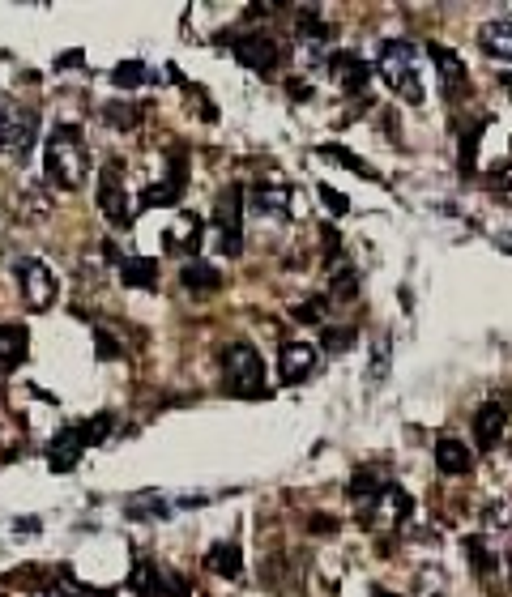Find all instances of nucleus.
<instances>
[{
	"label": "nucleus",
	"mask_w": 512,
	"mask_h": 597,
	"mask_svg": "<svg viewBox=\"0 0 512 597\" xmlns=\"http://www.w3.org/2000/svg\"><path fill=\"white\" fill-rule=\"evenodd\" d=\"M410 495L402 487H384L372 504L363 508V525H384V529H393V525H402L410 521Z\"/></svg>",
	"instance_id": "8"
},
{
	"label": "nucleus",
	"mask_w": 512,
	"mask_h": 597,
	"mask_svg": "<svg viewBox=\"0 0 512 597\" xmlns=\"http://www.w3.org/2000/svg\"><path fill=\"white\" fill-rule=\"evenodd\" d=\"M466 555H470V563H474V572L478 576H491L495 572V551L487 546V538H466Z\"/></svg>",
	"instance_id": "29"
},
{
	"label": "nucleus",
	"mask_w": 512,
	"mask_h": 597,
	"mask_svg": "<svg viewBox=\"0 0 512 597\" xmlns=\"http://www.w3.org/2000/svg\"><path fill=\"white\" fill-rule=\"evenodd\" d=\"M436 470L444 478H466L474 470V453L457 440V435H440L436 440Z\"/></svg>",
	"instance_id": "14"
},
{
	"label": "nucleus",
	"mask_w": 512,
	"mask_h": 597,
	"mask_svg": "<svg viewBox=\"0 0 512 597\" xmlns=\"http://www.w3.org/2000/svg\"><path fill=\"white\" fill-rule=\"evenodd\" d=\"M329 77H333V86H342L346 94H363V86L372 82V64H363L355 52H338L329 60Z\"/></svg>",
	"instance_id": "13"
},
{
	"label": "nucleus",
	"mask_w": 512,
	"mask_h": 597,
	"mask_svg": "<svg viewBox=\"0 0 512 597\" xmlns=\"http://www.w3.org/2000/svg\"><path fill=\"white\" fill-rule=\"evenodd\" d=\"M320 201H325V205H329V214H338V218L350 209V201L342 197V192H338V188H325V184H320Z\"/></svg>",
	"instance_id": "38"
},
{
	"label": "nucleus",
	"mask_w": 512,
	"mask_h": 597,
	"mask_svg": "<svg viewBox=\"0 0 512 597\" xmlns=\"http://www.w3.org/2000/svg\"><path fill=\"white\" fill-rule=\"evenodd\" d=\"M111 82H116L120 90H137V86L154 82V73H150L141 60H124V64H116V69H111Z\"/></svg>",
	"instance_id": "27"
},
{
	"label": "nucleus",
	"mask_w": 512,
	"mask_h": 597,
	"mask_svg": "<svg viewBox=\"0 0 512 597\" xmlns=\"http://www.w3.org/2000/svg\"><path fill=\"white\" fill-rule=\"evenodd\" d=\"M384 487H393V482L384 478V470H376V465H359V470L350 474V495H355L363 508L372 504V499H376Z\"/></svg>",
	"instance_id": "23"
},
{
	"label": "nucleus",
	"mask_w": 512,
	"mask_h": 597,
	"mask_svg": "<svg viewBox=\"0 0 512 597\" xmlns=\"http://www.w3.org/2000/svg\"><path fill=\"white\" fill-rule=\"evenodd\" d=\"M180 278H184L188 290H218L222 286V273L214 265H205V261H184Z\"/></svg>",
	"instance_id": "25"
},
{
	"label": "nucleus",
	"mask_w": 512,
	"mask_h": 597,
	"mask_svg": "<svg viewBox=\"0 0 512 597\" xmlns=\"http://www.w3.org/2000/svg\"><path fill=\"white\" fill-rule=\"evenodd\" d=\"M419 597H444V580H440L436 568L419 576Z\"/></svg>",
	"instance_id": "37"
},
{
	"label": "nucleus",
	"mask_w": 512,
	"mask_h": 597,
	"mask_svg": "<svg viewBox=\"0 0 512 597\" xmlns=\"http://www.w3.org/2000/svg\"><path fill=\"white\" fill-rule=\"evenodd\" d=\"M116 273H120L124 286H137V290H154L158 286V265L146 261V256H120Z\"/></svg>",
	"instance_id": "22"
},
{
	"label": "nucleus",
	"mask_w": 512,
	"mask_h": 597,
	"mask_svg": "<svg viewBox=\"0 0 512 597\" xmlns=\"http://www.w3.org/2000/svg\"><path fill=\"white\" fill-rule=\"evenodd\" d=\"M483 124H487V120H474V124L466 128V137H461V175L474 171V150H478V137H483Z\"/></svg>",
	"instance_id": "31"
},
{
	"label": "nucleus",
	"mask_w": 512,
	"mask_h": 597,
	"mask_svg": "<svg viewBox=\"0 0 512 597\" xmlns=\"http://www.w3.org/2000/svg\"><path fill=\"white\" fill-rule=\"evenodd\" d=\"M295 18H299V39H308V43H325V39L333 35L329 22L320 18V9H312V5L295 9Z\"/></svg>",
	"instance_id": "26"
},
{
	"label": "nucleus",
	"mask_w": 512,
	"mask_h": 597,
	"mask_svg": "<svg viewBox=\"0 0 512 597\" xmlns=\"http://www.w3.org/2000/svg\"><path fill=\"white\" fill-rule=\"evenodd\" d=\"M316 154H320V158H329V163H342L346 171H355V175H363V180H376V171L367 167V163H363L359 154H350L346 145H320Z\"/></svg>",
	"instance_id": "28"
},
{
	"label": "nucleus",
	"mask_w": 512,
	"mask_h": 597,
	"mask_svg": "<svg viewBox=\"0 0 512 597\" xmlns=\"http://www.w3.org/2000/svg\"><path fill=\"white\" fill-rule=\"evenodd\" d=\"M201 231H205V222L197 214H175V222L167 227V252L192 256V252L201 248Z\"/></svg>",
	"instance_id": "16"
},
{
	"label": "nucleus",
	"mask_w": 512,
	"mask_h": 597,
	"mask_svg": "<svg viewBox=\"0 0 512 597\" xmlns=\"http://www.w3.org/2000/svg\"><path fill=\"white\" fill-rule=\"evenodd\" d=\"M35 137H39V111H35V107H18V111L9 107L5 150L18 158V163H26V154H30V145H35Z\"/></svg>",
	"instance_id": "10"
},
{
	"label": "nucleus",
	"mask_w": 512,
	"mask_h": 597,
	"mask_svg": "<svg viewBox=\"0 0 512 597\" xmlns=\"http://www.w3.org/2000/svg\"><path fill=\"white\" fill-rule=\"evenodd\" d=\"M86 171H90V145L82 141V133H77L73 124L52 128V137L43 145V175L56 188L73 192L86 184Z\"/></svg>",
	"instance_id": "1"
},
{
	"label": "nucleus",
	"mask_w": 512,
	"mask_h": 597,
	"mask_svg": "<svg viewBox=\"0 0 512 597\" xmlns=\"http://www.w3.org/2000/svg\"><path fill=\"white\" fill-rule=\"evenodd\" d=\"M13 444H18V440H13V431L0 427V457H9V453H13Z\"/></svg>",
	"instance_id": "41"
},
{
	"label": "nucleus",
	"mask_w": 512,
	"mask_h": 597,
	"mask_svg": "<svg viewBox=\"0 0 512 597\" xmlns=\"http://www.w3.org/2000/svg\"><path fill=\"white\" fill-rule=\"evenodd\" d=\"M478 43H483L487 56L512 60V22H487L483 30H478Z\"/></svg>",
	"instance_id": "24"
},
{
	"label": "nucleus",
	"mask_w": 512,
	"mask_h": 597,
	"mask_svg": "<svg viewBox=\"0 0 512 597\" xmlns=\"http://www.w3.org/2000/svg\"><path fill=\"white\" fill-rule=\"evenodd\" d=\"M18 286H22V295H26V303L35 312H47L56 303V278H52V269H47L39 256H22V261H18Z\"/></svg>",
	"instance_id": "7"
},
{
	"label": "nucleus",
	"mask_w": 512,
	"mask_h": 597,
	"mask_svg": "<svg viewBox=\"0 0 512 597\" xmlns=\"http://www.w3.org/2000/svg\"><path fill=\"white\" fill-rule=\"evenodd\" d=\"M94 346H99V359H116V354H120V346L116 342H111V333H94Z\"/></svg>",
	"instance_id": "39"
},
{
	"label": "nucleus",
	"mask_w": 512,
	"mask_h": 597,
	"mask_svg": "<svg viewBox=\"0 0 512 597\" xmlns=\"http://www.w3.org/2000/svg\"><path fill=\"white\" fill-rule=\"evenodd\" d=\"M205 568H210L214 576L239 580V576H244V555H239V542H214L210 555H205Z\"/></svg>",
	"instance_id": "21"
},
{
	"label": "nucleus",
	"mask_w": 512,
	"mask_h": 597,
	"mask_svg": "<svg viewBox=\"0 0 512 597\" xmlns=\"http://www.w3.org/2000/svg\"><path fill=\"white\" fill-rule=\"evenodd\" d=\"M495 188H500V192H512V163L508 167H500V171H495V180H491Z\"/></svg>",
	"instance_id": "40"
},
{
	"label": "nucleus",
	"mask_w": 512,
	"mask_h": 597,
	"mask_svg": "<svg viewBox=\"0 0 512 597\" xmlns=\"http://www.w3.org/2000/svg\"><path fill=\"white\" fill-rule=\"evenodd\" d=\"M355 290H359V273L346 261H338V269H333V295L346 299V295H355Z\"/></svg>",
	"instance_id": "32"
},
{
	"label": "nucleus",
	"mask_w": 512,
	"mask_h": 597,
	"mask_svg": "<svg viewBox=\"0 0 512 597\" xmlns=\"http://www.w3.org/2000/svg\"><path fill=\"white\" fill-rule=\"evenodd\" d=\"M427 56L436 60V73H440V86H444V94H457L461 86H466V64H461V56L453 52V47L427 43Z\"/></svg>",
	"instance_id": "18"
},
{
	"label": "nucleus",
	"mask_w": 512,
	"mask_h": 597,
	"mask_svg": "<svg viewBox=\"0 0 512 597\" xmlns=\"http://www.w3.org/2000/svg\"><path fill=\"white\" fill-rule=\"evenodd\" d=\"M278 371L286 384H303L316 371V350L308 342H286L278 354Z\"/></svg>",
	"instance_id": "15"
},
{
	"label": "nucleus",
	"mask_w": 512,
	"mask_h": 597,
	"mask_svg": "<svg viewBox=\"0 0 512 597\" xmlns=\"http://www.w3.org/2000/svg\"><path fill=\"white\" fill-rule=\"evenodd\" d=\"M231 52H235V60L244 64V69H252V73H261V77H269V73H278V64H282V43L269 35V30H244V35H235L231 39Z\"/></svg>",
	"instance_id": "6"
},
{
	"label": "nucleus",
	"mask_w": 512,
	"mask_h": 597,
	"mask_svg": "<svg viewBox=\"0 0 512 597\" xmlns=\"http://www.w3.org/2000/svg\"><path fill=\"white\" fill-rule=\"evenodd\" d=\"M128 589H133V597H167V572L154 568L150 559H137L133 576H128Z\"/></svg>",
	"instance_id": "20"
},
{
	"label": "nucleus",
	"mask_w": 512,
	"mask_h": 597,
	"mask_svg": "<svg viewBox=\"0 0 512 597\" xmlns=\"http://www.w3.org/2000/svg\"><path fill=\"white\" fill-rule=\"evenodd\" d=\"M372 597H393V593H384V589H372Z\"/></svg>",
	"instance_id": "43"
},
{
	"label": "nucleus",
	"mask_w": 512,
	"mask_h": 597,
	"mask_svg": "<svg viewBox=\"0 0 512 597\" xmlns=\"http://www.w3.org/2000/svg\"><path fill=\"white\" fill-rule=\"evenodd\" d=\"M244 188L227 184L214 201V231H218V252L222 256H239L244 252Z\"/></svg>",
	"instance_id": "4"
},
{
	"label": "nucleus",
	"mask_w": 512,
	"mask_h": 597,
	"mask_svg": "<svg viewBox=\"0 0 512 597\" xmlns=\"http://www.w3.org/2000/svg\"><path fill=\"white\" fill-rule=\"evenodd\" d=\"M222 393H231L239 401L265 397V363H261V354H256V346L231 342L222 350Z\"/></svg>",
	"instance_id": "3"
},
{
	"label": "nucleus",
	"mask_w": 512,
	"mask_h": 597,
	"mask_svg": "<svg viewBox=\"0 0 512 597\" xmlns=\"http://www.w3.org/2000/svg\"><path fill=\"white\" fill-rule=\"evenodd\" d=\"M103 120H107L111 128H120V133H128V128L141 124V111H137L133 103H107V107H103Z\"/></svg>",
	"instance_id": "30"
},
{
	"label": "nucleus",
	"mask_w": 512,
	"mask_h": 597,
	"mask_svg": "<svg viewBox=\"0 0 512 597\" xmlns=\"http://www.w3.org/2000/svg\"><path fill=\"white\" fill-rule=\"evenodd\" d=\"M5 124H9V103H0V150H5Z\"/></svg>",
	"instance_id": "42"
},
{
	"label": "nucleus",
	"mask_w": 512,
	"mask_h": 597,
	"mask_svg": "<svg viewBox=\"0 0 512 597\" xmlns=\"http://www.w3.org/2000/svg\"><path fill=\"white\" fill-rule=\"evenodd\" d=\"M376 73H380V82L397 94V99L423 103V47H419V43H410V39H389V43L380 47Z\"/></svg>",
	"instance_id": "2"
},
{
	"label": "nucleus",
	"mask_w": 512,
	"mask_h": 597,
	"mask_svg": "<svg viewBox=\"0 0 512 597\" xmlns=\"http://www.w3.org/2000/svg\"><path fill=\"white\" fill-rule=\"evenodd\" d=\"M504 427H508V414H504L500 401H483L478 414H474V440H478V448H495V444H500Z\"/></svg>",
	"instance_id": "17"
},
{
	"label": "nucleus",
	"mask_w": 512,
	"mask_h": 597,
	"mask_svg": "<svg viewBox=\"0 0 512 597\" xmlns=\"http://www.w3.org/2000/svg\"><path fill=\"white\" fill-rule=\"evenodd\" d=\"M47 593H52V597H107V593H90V589H77L73 580H69V572H64V576H56V585H47Z\"/></svg>",
	"instance_id": "34"
},
{
	"label": "nucleus",
	"mask_w": 512,
	"mask_h": 597,
	"mask_svg": "<svg viewBox=\"0 0 512 597\" xmlns=\"http://www.w3.org/2000/svg\"><path fill=\"white\" fill-rule=\"evenodd\" d=\"M82 427H64L52 444H47V470L52 474H73L77 470V461H82Z\"/></svg>",
	"instance_id": "12"
},
{
	"label": "nucleus",
	"mask_w": 512,
	"mask_h": 597,
	"mask_svg": "<svg viewBox=\"0 0 512 597\" xmlns=\"http://www.w3.org/2000/svg\"><path fill=\"white\" fill-rule=\"evenodd\" d=\"M291 201H295V192L286 184H252L248 188V209H256V214H265V218H278V222L295 214Z\"/></svg>",
	"instance_id": "11"
},
{
	"label": "nucleus",
	"mask_w": 512,
	"mask_h": 597,
	"mask_svg": "<svg viewBox=\"0 0 512 597\" xmlns=\"http://www.w3.org/2000/svg\"><path fill=\"white\" fill-rule=\"evenodd\" d=\"M184 180H188V163H184V154L175 150L171 154V171H167V180H158V184H150L146 192L137 197V205L141 209H158V205H180V197H184Z\"/></svg>",
	"instance_id": "9"
},
{
	"label": "nucleus",
	"mask_w": 512,
	"mask_h": 597,
	"mask_svg": "<svg viewBox=\"0 0 512 597\" xmlns=\"http://www.w3.org/2000/svg\"><path fill=\"white\" fill-rule=\"evenodd\" d=\"M111 435V414H94L90 423H82V440H86V448L90 444H103Z\"/></svg>",
	"instance_id": "33"
},
{
	"label": "nucleus",
	"mask_w": 512,
	"mask_h": 597,
	"mask_svg": "<svg viewBox=\"0 0 512 597\" xmlns=\"http://www.w3.org/2000/svg\"><path fill=\"white\" fill-rule=\"evenodd\" d=\"M26 354H30L26 325H0V371H13L18 363H26Z\"/></svg>",
	"instance_id": "19"
},
{
	"label": "nucleus",
	"mask_w": 512,
	"mask_h": 597,
	"mask_svg": "<svg viewBox=\"0 0 512 597\" xmlns=\"http://www.w3.org/2000/svg\"><path fill=\"white\" fill-rule=\"evenodd\" d=\"M99 209L116 231L133 227V205H128V192H124V163L120 158H107L99 167Z\"/></svg>",
	"instance_id": "5"
},
{
	"label": "nucleus",
	"mask_w": 512,
	"mask_h": 597,
	"mask_svg": "<svg viewBox=\"0 0 512 597\" xmlns=\"http://www.w3.org/2000/svg\"><path fill=\"white\" fill-rule=\"evenodd\" d=\"M329 312V299H308L303 308H295V320H303V325H312V320H320Z\"/></svg>",
	"instance_id": "36"
},
{
	"label": "nucleus",
	"mask_w": 512,
	"mask_h": 597,
	"mask_svg": "<svg viewBox=\"0 0 512 597\" xmlns=\"http://www.w3.org/2000/svg\"><path fill=\"white\" fill-rule=\"evenodd\" d=\"M355 346V329H329L325 333V350L329 354H342V350H350Z\"/></svg>",
	"instance_id": "35"
}]
</instances>
